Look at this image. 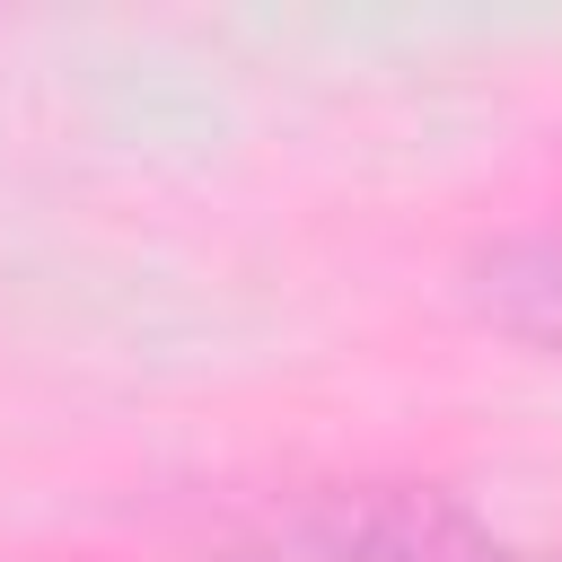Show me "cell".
Here are the masks:
<instances>
[{
	"mask_svg": "<svg viewBox=\"0 0 562 562\" xmlns=\"http://www.w3.org/2000/svg\"><path fill=\"white\" fill-rule=\"evenodd\" d=\"M272 562H553L439 483H325L272 518Z\"/></svg>",
	"mask_w": 562,
	"mask_h": 562,
	"instance_id": "6da1fadb",
	"label": "cell"
},
{
	"mask_svg": "<svg viewBox=\"0 0 562 562\" xmlns=\"http://www.w3.org/2000/svg\"><path fill=\"white\" fill-rule=\"evenodd\" d=\"M465 307L527 342V351H553L562 360V220H536V228H509V237H483L457 272Z\"/></svg>",
	"mask_w": 562,
	"mask_h": 562,
	"instance_id": "7a4b0ae2",
	"label": "cell"
}]
</instances>
